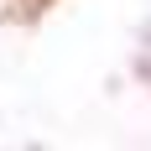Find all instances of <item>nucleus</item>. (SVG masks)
<instances>
[{"label": "nucleus", "mask_w": 151, "mask_h": 151, "mask_svg": "<svg viewBox=\"0 0 151 151\" xmlns=\"http://www.w3.org/2000/svg\"><path fill=\"white\" fill-rule=\"evenodd\" d=\"M47 5H52V0H11V16H16V21H37Z\"/></svg>", "instance_id": "1"}]
</instances>
